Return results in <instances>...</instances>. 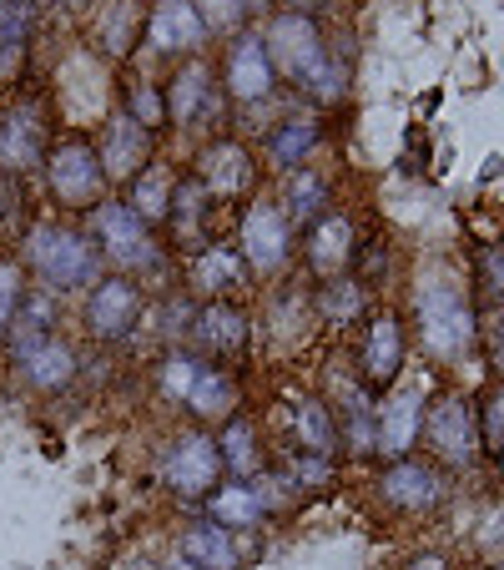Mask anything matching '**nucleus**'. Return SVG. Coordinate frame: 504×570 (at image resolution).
Listing matches in <instances>:
<instances>
[{"mask_svg":"<svg viewBox=\"0 0 504 570\" xmlns=\"http://www.w3.org/2000/svg\"><path fill=\"white\" fill-rule=\"evenodd\" d=\"M474 410H480V444L504 464V384L490 389Z\"/></svg>","mask_w":504,"mask_h":570,"instance_id":"37","label":"nucleus"},{"mask_svg":"<svg viewBox=\"0 0 504 570\" xmlns=\"http://www.w3.org/2000/svg\"><path fill=\"white\" fill-rule=\"evenodd\" d=\"M333 0H278V11H303V16H323Z\"/></svg>","mask_w":504,"mask_h":570,"instance_id":"41","label":"nucleus"},{"mask_svg":"<svg viewBox=\"0 0 504 570\" xmlns=\"http://www.w3.org/2000/svg\"><path fill=\"white\" fill-rule=\"evenodd\" d=\"M161 570H197V566H192V560H182V556H177V560H167V566H161Z\"/></svg>","mask_w":504,"mask_h":570,"instance_id":"46","label":"nucleus"},{"mask_svg":"<svg viewBox=\"0 0 504 570\" xmlns=\"http://www.w3.org/2000/svg\"><path fill=\"white\" fill-rule=\"evenodd\" d=\"M187 173L207 187V197H213L217 207H237V203H253V197H258L263 157L247 147L243 137L223 131V137H207L202 147H197V157H192Z\"/></svg>","mask_w":504,"mask_h":570,"instance_id":"9","label":"nucleus"},{"mask_svg":"<svg viewBox=\"0 0 504 570\" xmlns=\"http://www.w3.org/2000/svg\"><path fill=\"white\" fill-rule=\"evenodd\" d=\"M121 111L161 137V131H167V91H161V81H151V76H127V81H121Z\"/></svg>","mask_w":504,"mask_h":570,"instance_id":"34","label":"nucleus"},{"mask_svg":"<svg viewBox=\"0 0 504 570\" xmlns=\"http://www.w3.org/2000/svg\"><path fill=\"white\" fill-rule=\"evenodd\" d=\"M364 308H368V288H364V278H354V273L318 283V293H313V313H318V323L333 328V334L354 328V323L364 318Z\"/></svg>","mask_w":504,"mask_h":570,"instance_id":"32","label":"nucleus"},{"mask_svg":"<svg viewBox=\"0 0 504 570\" xmlns=\"http://www.w3.org/2000/svg\"><path fill=\"white\" fill-rule=\"evenodd\" d=\"M404 570H454V566L444 556H418V560H408Z\"/></svg>","mask_w":504,"mask_h":570,"instance_id":"44","label":"nucleus"},{"mask_svg":"<svg viewBox=\"0 0 504 570\" xmlns=\"http://www.w3.org/2000/svg\"><path fill=\"white\" fill-rule=\"evenodd\" d=\"M167 131H202V127H223L227 117V97L217 71L207 66V56L167 66Z\"/></svg>","mask_w":504,"mask_h":570,"instance_id":"12","label":"nucleus"},{"mask_svg":"<svg viewBox=\"0 0 504 570\" xmlns=\"http://www.w3.org/2000/svg\"><path fill=\"white\" fill-rule=\"evenodd\" d=\"M41 177H46V197H51L61 213H76V217H87L91 207L111 197L107 167H101L97 141H91L87 131H66V137H56L51 151H46Z\"/></svg>","mask_w":504,"mask_h":570,"instance_id":"5","label":"nucleus"},{"mask_svg":"<svg viewBox=\"0 0 504 570\" xmlns=\"http://www.w3.org/2000/svg\"><path fill=\"white\" fill-rule=\"evenodd\" d=\"M141 313H147L141 283L127 278V273H101L87 288V298H81V334H87L91 344L117 348L141 328Z\"/></svg>","mask_w":504,"mask_h":570,"instance_id":"11","label":"nucleus"},{"mask_svg":"<svg viewBox=\"0 0 504 570\" xmlns=\"http://www.w3.org/2000/svg\"><path fill=\"white\" fill-rule=\"evenodd\" d=\"M26 288H31V273L21 268V258H16V253H6V258H0V344H6L16 313H21Z\"/></svg>","mask_w":504,"mask_h":570,"instance_id":"35","label":"nucleus"},{"mask_svg":"<svg viewBox=\"0 0 504 570\" xmlns=\"http://www.w3.org/2000/svg\"><path fill=\"white\" fill-rule=\"evenodd\" d=\"M293 444H298V454H328V460H338V450H344V430H338L333 399L303 394L298 404H293Z\"/></svg>","mask_w":504,"mask_h":570,"instance_id":"29","label":"nucleus"},{"mask_svg":"<svg viewBox=\"0 0 504 570\" xmlns=\"http://www.w3.org/2000/svg\"><path fill=\"white\" fill-rule=\"evenodd\" d=\"M141 46L161 66H177V61H192V56H207L213 31L202 26L192 0H147V36H141Z\"/></svg>","mask_w":504,"mask_h":570,"instance_id":"16","label":"nucleus"},{"mask_svg":"<svg viewBox=\"0 0 504 570\" xmlns=\"http://www.w3.org/2000/svg\"><path fill=\"white\" fill-rule=\"evenodd\" d=\"M378 495L388 500L394 510H404V515H414V510H434L444 500V480L439 470H429L424 460H388V470L378 474Z\"/></svg>","mask_w":504,"mask_h":570,"instance_id":"25","label":"nucleus"},{"mask_svg":"<svg viewBox=\"0 0 504 570\" xmlns=\"http://www.w3.org/2000/svg\"><path fill=\"white\" fill-rule=\"evenodd\" d=\"M418 440L429 444L444 470H470L480 460V410L464 394L444 389L424 404V434Z\"/></svg>","mask_w":504,"mask_h":570,"instance_id":"15","label":"nucleus"},{"mask_svg":"<svg viewBox=\"0 0 504 570\" xmlns=\"http://www.w3.org/2000/svg\"><path fill=\"white\" fill-rule=\"evenodd\" d=\"M26 223H31V217H26V187L0 173V237L26 233Z\"/></svg>","mask_w":504,"mask_h":570,"instance_id":"38","label":"nucleus"},{"mask_svg":"<svg viewBox=\"0 0 504 570\" xmlns=\"http://www.w3.org/2000/svg\"><path fill=\"white\" fill-rule=\"evenodd\" d=\"M253 328H258V318H253V308H247L243 298L197 303L192 328H187V348L223 368H237L253 354Z\"/></svg>","mask_w":504,"mask_h":570,"instance_id":"14","label":"nucleus"},{"mask_svg":"<svg viewBox=\"0 0 504 570\" xmlns=\"http://www.w3.org/2000/svg\"><path fill=\"white\" fill-rule=\"evenodd\" d=\"M11 368L26 389L36 394H61L76 374H81V354H76L71 338L61 334H41V338H21V344H6Z\"/></svg>","mask_w":504,"mask_h":570,"instance_id":"18","label":"nucleus"},{"mask_svg":"<svg viewBox=\"0 0 504 570\" xmlns=\"http://www.w3.org/2000/svg\"><path fill=\"white\" fill-rule=\"evenodd\" d=\"M217 81H223L227 107H237V111L268 107V101L278 97V66H273V56H268V46H263L258 26H247V31L227 36Z\"/></svg>","mask_w":504,"mask_h":570,"instance_id":"13","label":"nucleus"},{"mask_svg":"<svg viewBox=\"0 0 504 570\" xmlns=\"http://www.w3.org/2000/svg\"><path fill=\"white\" fill-rule=\"evenodd\" d=\"M56 6H61L66 16H76V21H81V16H91L101 6V0H56Z\"/></svg>","mask_w":504,"mask_h":570,"instance_id":"43","label":"nucleus"},{"mask_svg":"<svg viewBox=\"0 0 504 570\" xmlns=\"http://www.w3.org/2000/svg\"><path fill=\"white\" fill-rule=\"evenodd\" d=\"M288 480H293V490H328L333 484V460L328 454H293Z\"/></svg>","mask_w":504,"mask_h":570,"instance_id":"39","label":"nucleus"},{"mask_svg":"<svg viewBox=\"0 0 504 570\" xmlns=\"http://www.w3.org/2000/svg\"><path fill=\"white\" fill-rule=\"evenodd\" d=\"M97 157H101V167H107V183L111 187H127L131 177L141 173V167H147L151 157H157V131H147L141 127L137 117H127V111H111L107 121H101V131L97 137Z\"/></svg>","mask_w":504,"mask_h":570,"instance_id":"19","label":"nucleus"},{"mask_svg":"<svg viewBox=\"0 0 504 570\" xmlns=\"http://www.w3.org/2000/svg\"><path fill=\"white\" fill-rule=\"evenodd\" d=\"M192 6H197V16H202V26L213 36H237V31L253 26V16H247L243 0H192Z\"/></svg>","mask_w":504,"mask_h":570,"instance_id":"36","label":"nucleus"},{"mask_svg":"<svg viewBox=\"0 0 504 570\" xmlns=\"http://www.w3.org/2000/svg\"><path fill=\"white\" fill-rule=\"evenodd\" d=\"M177 556L192 560L197 570H243L247 560H253V550L243 546V535L227 525H217V520H192V525H182V535H177Z\"/></svg>","mask_w":504,"mask_h":570,"instance_id":"23","label":"nucleus"},{"mask_svg":"<svg viewBox=\"0 0 504 570\" xmlns=\"http://www.w3.org/2000/svg\"><path fill=\"white\" fill-rule=\"evenodd\" d=\"M157 480L167 484L177 500H197V505H202L217 484L227 480L223 450H217V434L202 430V424H187V430H177L172 440L161 444Z\"/></svg>","mask_w":504,"mask_h":570,"instance_id":"10","label":"nucleus"},{"mask_svg":"<svg viewBox=\"0 0 504 570\" xmlns=\"http://www.w3.org/2000/svg\"><path fill=\"white\" fill-rule=\"evenodd\" d=\"M141 36H147V0H107L91 26V46L107 61H131Z\"/></svg>","mask_w":504,"mask_h":570,"instance_id":"28","label":"nucleus"},{"mask_svg":"<svg viewBox=\"0 0 504 570\" xmlns=\"http://www.w3.org/2000/svg\"><path fill=\"white\" fill-rule=\"evenodd\" d=\"M213 197H207V187L197 183L192 173H182V183H177V197H172V213H167V227H161V237H167V248L177 253V258H192L197 248H207L213 243Z\"/></svg>","mask_w":504,"mask_h":570,"instance_id":"22","label":"nucleus"},{"mask_svg":"<svg viewBox=\"0 0 504 570\" xmlns=\"http://www.w3.org/2000/svg\"><path fill=\"white\" fill-rule=\"evenodd\" d=\"M21 268L31 278H41L51 293H81L101 278V253L87 237L81 223H66V217H36L21 233Z\"/></svg>","mask_w":504,"mask_h":570,"instance_id":"3","label":"nucleus"},{"mask_svg":"<svg viewBox=\"0 0 504 570\" xmlns=\"http://www.w3.org/2000/svg\"><path fill=\"white\" fill-rule=\"evenodd\" d=\"M258 31H263V46H268L273 66H278V81H288V87L298 91V97H308L313 107L344 101L348 66H344V56L333 51V41H328L318 16L273 11Z\"/></svg>","mask_w":504,"mask_h":570,"instance_id":"1","label":"nucleus"},{"mask_svg":"<svg viewBox=\"0 0 504 570\" xmlns=\"http://www.w3.org/2000/svg\"><path fill=\"white\" fill-rule=\"evenodd\" d=\"M480 268H484V288H490L494 298H504V248H490V253H484Z\"/></svg>","mask_w":504,"mask_h":570,"instance_id":"40","label":"nucleus"},{"mask_svg":"<svg viewBox=\"0 0 504 570\" xmlns=\"http://www.w3.org/2000/svg\"><path fill=\"white\" fill-rule=\"evenodd\" d=\"M233 243H237V253H243V263L253 268V278H278V273H288L293 258H298V227L283 213L278 197H268V193H258L237 213Z\"/></svg>","mask_w":504,"mask_h":570,"instance_id":"8","label":"nucleus"},{"mask_svg":"<svg viewBox=\"0 0 504 570\" xmlns=\"http://www.w3.org/2000/svg\"><path fill=\"white\" fill-rule=\"evenodd\" d=\"M217 434V450H223V470L233 474V480H258V474H268V454H263V430L253 414L237 410L233 420L223 424Z\"/></svg>","mask_w":504,"mask_h":570,"instance_id":"30","label":"nucleus"},{"mask_svg":"<svg viewBox=\"0 0 504 570\" xmlns=\"http://www.w3.org/2000/svg\"><path fill=\"white\" fill-rule=\"evenodd\" d=\"M318 147H323V121L298 111V117H278L268 127V137H263V161H268L278 177H288V173H298V167H308V157Z\"/></svg>","mask_w":504,"mask_h":570,"instance_id":"26","label":"nucleus"},{"mask_svg":"<svg viewBox=\"0 0 504 570\" xmlns=\"http://www.w3.org/2000/svg\"><path fill=\"white\" fill-rule=\"evenodd\" d=\"M56 141V111L46 91H16L0 101V173L26 183L46 167V151Z\"/></svg>","mask_w":504,"mask_h":570,"instance_id":"6","label":"nucleus"},{"mask_svg":"<svg viewBox=\"0 0 504 570\" xmlns=\"http://www.w3.org/2000/svg\"><path fill=\"white\" fill-rule=\"evenodd\" d=\"M298 253H303V263H308V273L318 283L354 273V263H358V227H354V217H348V213H323L318 223L303 233Z\"/></svg>","mask_w":504,"mask_h":570,"instance_id":"21","label":"nucleus"},{"mask_svg":"<svg viewBox=\"0 0 504 570\" xmlns=\"http://www.w3.org/2000/svg\"><path fill=\"white\" fill-rule=\"evenodd\" d=\"M121 570H161V566H147V560H131V566H121Z\"/></svg>","mask_w":504,"mask_h":570,"instance_id":"47","label":"nucleus"},{"mask_svg":"<svg viewBox=\"0 0 504 570\" xmlns=\"http://www.w3.org/2000/svg\"><path fill=\"white\" fill-rule=\"evenodd\" d=\"M182 283L192 303H217V298H243L253 288V268L243 263L237 243L213 237L207 248H197L192 258H182Z\"/></svg>","mask_w":504,"mask_h":570,"instance_id":"17","label":"nucleus"},{"mask_svg":"<svg viewBox=\"0 0 504 570\" xmlns=\"http://www.w3.org/2000/svg\"><path fill=\"white\" fill-rule=\"evenodd\" d=\"M404 354H408V334L404 318L394 308L374 313V323L364 328V348H358V384L368 394H388L404 374Z\"/></svg>","mask_w":504,"mask_h":570,"instance_id":"20","label":"nucleus"},{"mask_svg":"<svg viewBox=\"0 0 504 570\" xmlns=\"http://www.w3.org/2000/svg\"><path fill=\"white\" fill-rule=\"evenodd\" d=\"M157 389L161 399H172L177 410L202 430H223L237 410H243V384L233 368L213 364V358L192 354V348H167L157 358Z\"/></svg>","mask_w":504,"mask_h":570,"instance_id":"2","label":"nucleus"},{"mask_svg":"<svg viewBox=\"0 0 504 570\" xmlns=\"http://www.w3.org/2000/svg\"><path fill=\"white\" fill-rule=\"evenodd\" d=\"M283 213L293 217V227H313L323 213H333V187L318 167H298L283 177Z\"/></svg>","mask_w":504,"mask_h":570,"instance_id":"33","label":"nucleus"},{"mask_svg":"<svg viewBox=\"0 0 504 570\" xmlns=\"http://www.w3.org/2000/svg\"><path fill=\"white\" fill-rule=\"evenodd\" d=\"M202 505H207V520H217V525H227V530H258L263 520H268V505H263L253 480H223Z\"/></svg>","mask_w":504,"mask_h":570,"instance_id":"31","label":"nucleus"},{"mask_svg":"<svg viewBox=\"0 0 504 570\" xmlns=\"http://www.w3.org/2000/svg\"><path fill=\"white\" fill-rule=\"evenodd\" d=\"M494 368L504 374V328H500V344H494Z\"/></svg>","mask_w":504,"mask_h":570,"instance_id":"45","label":"nucleus"},{"mask_svg":"<svg viewBox=\"0 0 504 570\" xmlns=\"http://www.w3.org/2000/svg\"><path fill=\"white\" fill-rule=\"evenodd\" d=\"M81 227H87V237L97 243L101 253V268L107 273H127V278H157V273H167V263H172V248H167V237L157 233V227H147L137 213L127 207V197H107V203H97L87 217H81Z\"/></svg>","mask_w":504,"mask_h":570,"instance_id":"4","label":"nucleus"},{"mask_svg":"<svg viewBox=\"0 0 504 570\" xmlns=\"http://www.w3.org/2000/svg\"><path fill=\"white\" fill-rule=\"evenodd\" d=\"M414 323L418 338L434 358H464L474 348V308L470 293L454 278H424L414 288Z\"/></svg>","mask_w":504,"mask_h":570,"instance_id":"7","label":"nucleus"},{"mask_svg":"<svg viewBox=\"0 0 504 570\" xmlns=\"http://www.w3.org/2000/svg\"><path fill=\"white\" fill-rule=\"evenodd\" d=\"M418 434H424V399L414 389L388 394L374 410V454H384V460H408Z\"/></svg>","mask_w":504,"mask_h":570,"instance_id":"24","label":"nucleus"},{"mask_svg":"<svg viewBox=\"0 0 504 570\" xmlns=\"http://www.w3.org/2000/svg\"><path fill=\"white\" fill-rule=\"evenodd\" d=\"M177 183H182V173H177L172 161H167V157L157 151V157H151L127 187H121V197H127V207L141 217V223L157 227V233H161V227H167V213H172Z\"/></svg>","mask_w":504,"mask_h":570,"instance_id":"27","label":"nucleus"},{"mask_svg":"<svg viewBox=\"0 0 504 570\" xmlns=\"http://www.w3.org/2000/svg\"><path fill=\"white\" fill-rule=\"evenodd\" d=\"M243 6H247V16H253V26H263L273 11H278V0H243Z\"/></svg>","mask_w":504,"mask_h":570,"instance_id":"42","label":"nucleus"}]
</instances>
